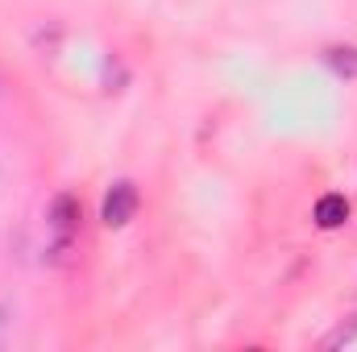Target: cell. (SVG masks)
Wrapping results in <instances>:
<instances>
[{"instance_id": "3", "label": "cell", "mask_w": 357, "mask_h": 352, "mask_svg": "<svg viewBox=\"0 0 357 352\" xmlns=\"http://www.w3.org/2000/svg\"><path fill=\"white\" fill-rule=\"evenodd\" d=\"M312 220H316L320 228H341V224L349 220V199H345V195H320L316 207H312Z\"/></svg>"}, {"instance_id": "1", "label": "cell", "mask_w": 357, "mask_h": 352, "mask_svg": "<svg viewBox=\"0 0 357 352\" xmlns=\"http://www.w3.org/2000/svg\"><path fill=\"white\" fill-rule=\"evenodd\" d=\"M137 186L129 182V178H121V182H112L108 186V195H104V203H100V220L108 224V228H125L133 216H137Z\"/></svg>"}, {"instance_id": "6", "label": "cell", "mask_w": 357, "mask_h": 352, "mask_svg": "<svg viewBox=\"0 0 357 352\" xmlns=\"http://www.w3.org/2000/svg\"><path fill=\"white\" fill-rule=\"evenodd\" d=\"M8 311H0V340H4V328H8V319H4Z\"/></svg>"}, {"instance_id": "4", "label": "cell", "mask_w": 357, "mask_h": 352, "mask_svg": "<svg viewBox=\"0 0 357 352\" xmlns=\"http://www.w3.org/2000/svg\"><path fill=\"white\" fill-rule=\"evenodd\" d=\"M324 63H328L337 75L357 79V46H333V50H324Z\"/></svg>"}, {"instance_id": "5", "label": "cell", "mask_w": 357, "mask_h": 352, "mask_svg": "<svg viewBox=\"0 0 357 352\" xmlns=\"http://www.w3.org/2000/svg\"><path fill=\"white\" fill-rule=\"evenodd\" d=\"M354 336H357V315H354V323H341V328H337V332H333L324 344H328V349H341V344H349Z\"/></svg>"}, {"instance_id": "2", "label": "cell", "mask_w": 357, "mask_h": 352, "mask_svg": "<svg viewBox=\"0 0 357 352\" xmlns=\"http://www.w3.org/2000/svg\"><path fill=\"white\" fill-rule=\"evenodd\" d=\"M75 220H79V203L71 195H59L50 203V228H54V257H63L71 249V232H75Z\"/></svg>"}]
</instances>
